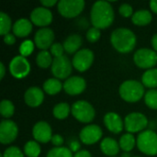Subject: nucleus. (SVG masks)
I'll return each mask as SVG.
<instances>
[{
  "mask_svg": "<svg viewBox=\"0 0 157 157\" xmlns=\"http://www.w3.org/2000/svg\"><path fill=\"white\" fill-rule=\"evenodd\" d=\"M5 75H6V68H5L4 63H0V78L3 79L4 76H5Z\"/></svg>",
  "mask_w": 157,
  "mask_h": 157,
  "instance_id": "46",
  "label": "nucleus"
},
{
  "mask_svg": "<svg viewBox=\"0 0 157 157\" xmlns=\"http://www.w3.org/2000/svg\"><path fill=\"white\" fill-rule=\"evenodd\" d=\"M3 157H24L22 151L17 146H11L5 150L4 154H2Z\"/></svg>",
  "mask_w": 157,
  "mask_h": 157,
  "instance_id": "36",
  "label": "nucleus"
},
{
  "mask_svg": "<svg viewBox=\"0 0 157 157\" xmlns=\"http://www.w3.org/2000/svg\"><path fill=\"white\" fill-rule=\"evenodd\" d=\"M90 18L93 27L104 29L109 28L114 21V10L108 1H97L93 4Z\"/></svg>",
  "mask_w": 157,
  "mask_h": 157,
  "instance_id": "1",
  "label": "nucleus"
},
{
  "mask_svg": "<svg viewBox=\"0 0 157 157\" xmlns=\"http://www.w3.org/2000/svg\"><path fill=\"white\" fill-rule=\"evenodd\" d=\"M70 111H71L70 106L65 102H62L57 104L53 108L52 113L57 120H64L68 117Z\"/></svg>",
  "mask_w": 157,
  "mask_h": 157,
  "instance_id": "28",
  "label": "nucleus"
},
{
  "mask_svg": "<svg viewBox=\"0 0 157 157\" xmlns=\"http://www.w3.org/2000/svg\"><path fill=\"white\" fill-rule=\"evenodd\" d=\"M62 89H63V84L57 78H49L43 84V90L51 96L58 94Z\"/></svg>",
  "mask_w": 157,
  "mask_h": 157,
  "instance_id": "24",
  "label": "nucleus"
},
{
  "mask_svg": "<svg viewBox=\"0 0 157 157\" xmlns=\"http://www.w3.org/2000/svg\"><path fill=\"white\" fill-rule=\"evenodd\" d=\"M110 41L112 46L119 52L129 53L136 46V36L135 34L127 28L116 29L110 36Z\"/></svg>",
  "mask_w": 157,
  "mask_h": 157,
  "instance_id": "2",
  "label": "nucleus"
},
{
  "mask_svg": "<svg viewBox=\"0 0 157 157\" xmlns=\"http://www.w3.org/2000/svg\"><path fill=\"white\" fill-rule=\"evenodd\" d=\"M119 144L121 150H123L125 153H129L134 148L136 144V140L132 133H125L121 137Z\"/></svg>",
  "mask_w": 157,
  "mask_h": 157,
  "instance_id": "26",
  "label": "nucleus"
},
{
  "mask_svg": "<svg viewBox=\"0 0 157 157\" xmlns=\"http://www.w3.org/2000/svg\"><path fill=\"white\" fill-rule=\"evenodd\" d=\"M30 21L39 27H46L52 22V13L49 8L38 6L30 13Z\"/></svg>",
  "mask_w": 157,
  "mask_h": 157,
  "instance_id": "15",
  "label": "nucleus"
},
{
  "mask_svg": "<svg viewBox=\"0 0 157 157\" xmlns=\"http://www.w3.org/2000/svg\"><path fill=\"white\" fill-rule=\"evenodd\" d=\"M40 3L44 7L48 8V7H52V6H55L59 2L57 0H42V1H40Z\"/></svg>",
  "mask_w": 157,
  "mask_h": 157,
  "instance_id": "42",
  "label": "nucleus"
},
{
  "mask_svg": "<svg viewBox=\"0 0 157 157\" xmlns=\"http://www.w3.org/2000/svg\"><path fill=\"white\" fill-rule=\"evenodd\" d=\"M24 155L28 157H38L40 155V146L36 141H29L24 145Z\"/></svg>",
  "mask_w": 157,
  "mask_h": 157,
  "instance_id": "29",
  "label": "nucleus"
},
{
  "mask_svg": "<svg viewBox=\"0 0 157 157\" xmlns=\"http://www.w3.org/2000/svg\"><path fill=\"white\" fill-rule=\"evenodd\" d=\"M120 96L123 100L130 103L139 101L144 97V86L137 80H127L123 82L119 89Z\"/></svg>",
  "mask_w": 157,
  "mask_h": 157,
  "instance_id": "3",
  "label": "nucleus"
},
{
  "mask_svg": "<svg viewBox=\"0 0 157 157\" xmlns=\"http://www.w3.org/2000/svg\"><path fill=\"white\" fill-rule=\"evenodd\" d=\"M144 102L152 109H157V89H150L144 95Z\"/></svg>",
  "mask_w": 157,
  "mask_h": 157,
  "instance_id": "33",
  "label": "nucleus"
},
{
  "mask_svg": "<svg viewBox=\"0 0 157 157\" xmlns=\"http://www.w3.org/2000/svg\"><path fill=\"white\" fill-rule=\"evenodd\" d=\"M150 7L154 13L157 14V0H152L150 2Z\"/></svg>",
  "mask_w": 157,
  "mask_h": 157,
  "instance_id": "44",
  "label": "nucleus"
},
{
  "mask_svg": "<svg viewBox=\"0 0 157 157\" xmlns=\"http://www.w3.org/2000/svg\"><path fill=\"white\" fill-rule=\"evenodd\" d=\"M115 157H117V156H115Z\"/></svg>",
  "mask_w": 157,
  "mask_h": 157,
  "instance_id": "49",
  "label": "nucleus"
},
{
  "mask_svg": "<svg viewBox=\"0 0 157 157\" xmlns=\"http://www.w3.org/2000/svg\"><path fill=\"white\" fill-rule=\"evenodd\" d=\"M94 62V53L89 49H82L78 51L72 60L75 69L79 72H85L90 68Z\"/></svg>",
  "mask_w": 157,
  "mask_h": 157,
  "instance_id": "11",
  "label": "nucleus"
},
{
  "mask_svg": "<svg viewBox=\"0 0 157 157\" xmlns=\"http://www.w3.org/2000/svg\"><path fill=\"white\" fill-rule=\"evenodd\" d=\"M119 12L124 17H130L133 16L132 6L131 5H129V4H122V5H121V6L119 8Z\"/></svg>",
  "mask_w": 157,
  "mask_h": 157,
  "instance_id": "38",
  "label": "nucleus"
},
{
  "mask_svg": "<svg viewBox=\"0 0 157 157\" xmlns=\"http://www.w3.org/2000/svg\"><path fill=\"white\" fill-rule=\"evenodd\" d=\"M143 85L148 88L155 89L157 87V68L147 70L142 76Z\"/></svg>",
  "mask_w": 157,
  "mask_h": 157,
  "instance_id": "25",
  "label": "nucleus"
},
{
  "mask_svg": "<svg viewBox=\"0 0 157 157\" xmlns=\"http://www.w3.org/2000/svg\"><path fill=\"white\" fill-rule=\"evenodd\" d=\"M9 72L15 78H24L30 72V63L26 57L17 55L11 60L9 63Z\"/></svg>",
  "mask_w": 157,
  "mask_h": 157,
  "instance_id": "10",
  "label": "nucleus"
},
{
  "mask_svg": "<svg viewBox=\"0 0 157 157\" xmlns=\"http://www.w3.org/2000/svg\"><path fill=\"white\" fill-rule=\"evenodd\" d=\"M104 124L110 132L115 134L121 133L124 128V122L122 119L115 112H109L105 115Z\"/></svg>",
  "mask_w": 157,
  "mask_h": 157,
  "instance_id": "18",
  "label": "nucleus"
},
{
  "mask_svg": "<svg viewBox=\"0 0 157 157\" xmlns=\"http://www.w3.org/2000/svg\"><path fill=\"white\" fill-rule=\"evenodd\" d=\"M51 142H52V144L54 146H56V147H62V145H63V143H64V140H63V138L61 135H59V134H54V135L52 136Z\"/></svg>",
  "mask_w": 157,
  "mask_h": 157,
  "instance_id": "39",
  "label": "nucleus"
},
{
  "mask_svg": "<svg viewBox=\"0 0 157 157\" xmlns=\"http://www.w3.org/2000/svg\"><path fill=\"white\" fill-rule=\"evenodd\" d=\"M85 7V1L83 0H61L57 4L59 13L67 18L77 17Z\"/></svg>",
  "mask_w": 157,
  "mask_h": 157,
  "instance_id": "6",
  "label": "nucleus"
},
{
  "mask_svg": "<svg viewBox=\"0 0 157 157\" xmlns=\"http://www.w3.org/2000/svg\"><path fill=\"white\" fill-rule=\"evenodd\" d=\"M73 63L65 55L54 58L52 64V73L57 79H68L72 74Z\"/></svg>",
  "mask_w": 157,
  "mask_h": 157,
  "instance_id": "9",
  "label": "nucleus"
},
{
  "mask_svg": "<svg viewBox=\"0 0 157 157\" xmlns=\"http://www.w3.org/2000/svg\"><path fill=\"white\" fill-rule=\"evenodd\" d=\"M69 149L72 151V152H75V153H77V152H79L80 150V144H79V142L78 141H76V140H73V141H71L70 143H69Z\"/></svg>",
  "mask_w": 157,
  "mask_h": 157,
  "instance_id": "41",
  "label": "nucleus"
},
{
  "mask_svg": "<svg viewBox=\"0 0 157 157\" xmlns=\"http://www.w3.org/2000/svg\"><path fill=\"white\" fill-rule=\"evenodd\" d=\"M34 45H35V43H33V41L30 40H24L19 46L20 55L23 57H27V56L30 55L34 51Z\"/></svg>",
  "mask_w": 157,
  "mask_h": 157,
  "instance_id": "34",
  "label": "nucleus"
},
{
  "mask_svg": "<svg viewBox=\"0 0 157 157\" xmlns=\"http://www.w3.org/2000/svg\"><path fill=\"white\" fill-rule=\"evenodd\" d=\"M152 46L154 48V51L157 52V33L155 34L152 38Z\"/></svg>",
  "mask_w": 157,
  "mask_h": 157,
  "instance_id": "45",
  "label": "nucleus"
},
{
  "mask_svg": "<svg viewBox=\"0 0 157 157\" xmlns=\"http://www.w3.org/2000/svg\"><path fill=\"white\" fill-rule=\"evenodd\" d=\"M121 157H131V155L129 153H124V154H122Z\"/></svg>",
  "mask_w": 157,
  "mask_h": 157,
  "instance_id": "47",
  "label": "nucleus"
},
{
  "mask_svg": "<svg viewBox=\"0 0 157 157\" xmlns=\"http://www.w3.org/2000/svg\"><path fill=\"white\" fill-rule=\"evenodd\" d=\"M46 157H74L73 152L67 147H54L51 149Z\"/></svg>",
  "mask_w": 157,
  "mask_h": 157,
  "instance_id": "32",
  "label": "nucleus"
},
{
  "mask_svg": "<svg viewBox=\"0 0 157 157\" xmlns=\"http://www.w3.org/2000/svg\"><path fill=\"white\" fill-rule=\"evenodd\" d=\"M14 112H15V107H14L13 103L10 100L4 99V100L1 101V104H0V113H1V115L4 118L8 119L10 117H12Z\"/></svg>",
  "mask_w": 157,
  "mask_h": 157,
  "instance_id": "31",
  "label": "nucleus"
},
{
  "mask_svg": "<svg viewBox=\"0 0 157 157\" xmlns=\"http://www.w3.org/2000/svg\"><path fill=\"white\" fill-rule=\"evenodd\" d=\"M136 144L144 155L150 156L157 155V134L151 130L142 132L137 137Z\"/></svg>",
  "mask_w": 157,
  "mask_h": 157,
  "instance_id": "4",
  "label": "nucleus"
},
{
  "mask_svg": "<svg viewBox=\"0 0 157 157\" xmlns=\"http://www.w3.org/2000/svg\"><path fill=\"white\" fill-rule=\"evenodd\" d=\"M24 99L25 103L31 107V108H36L41 105V103L44 100V94L43 91L38 87V86H32L29 87L24 95Z\"/></svg>",
  "mask_w": 157,
  "mask_h": 157,
  "instance_id": "19",
  "label": "nucleus"
},
{
  "mask_svg": "<svg viewBox=\"0 0 157 157\" xmlns=\"http://www.w3.org/2000/svg\"><path fill=\"white\" fill-rule=\"evenodd\" d=\"M83 43V39L80 35L78 34H72L70 36H68L65 40L63 41V48L64 51L69 53V54H73V53H76L78 51H80V47Z\"/></svg>",
  "mask_w": 157,
  "mask_h": 157,
  "instance_id": "21",
  "label": "nucleus"
},
{
  "mask_svg": "<svg viewBox=\"0 0 157 157\" xmlns=\"http://www.w3.org/2000/svg\"><path fill=\"white\" fill-rule=\"evenodd\" d=\"M54 40V32L49 28L40 29L34 36L35 45L41 51H47L53 44Z\"/></svg>",
  "mask_w": 157,
  "mask_h": 157,
  "instance_id": "14",
  "label": "nucleus"
},
{
  "mask_svg": "<svg viewBox=\"0 0 157 157\" xmlns=\"http://www.w3.org/2000/svg\"><path fill=\"white\" fill-rule=\"evenodd\" d=\"M52 131L49 123L46 121H39L37 122L32 129V135L33 138L36 140V142L47 144L50 141H52Z\"/></svg>",
  "mask_w": 157,
  "mask_h": 157,
  "instance_id": "17",
  "label": "nucleus"
},
{
  "mask_svg": "<svg viewBox=\"0 0 157 157\" xmlns=\"http://www.w3.org/2000/svg\"><path fill=\"white\" fill-rule=\"evenodd\" d=\"M4 41L7 45H13L16 42V37H15L14 34L8 33V34L4 36Z\"/></svg>",
  "mask_w": 157,
  "mask_h": 157,
  "instance_id": "40",
  "label": "nucleus"
},
{
  "mask_svg": "<svg viewBox=\"0 0 157 157\" xmlns=\"http://www.w3.org/2000/svg\"><path fill=\"white\" fill-rule=\"evenodd\" d=\"M135 64L143 69H152L157 63V53L147 48L139 49L133 55Z\"/></svg>",
  "mask_w": 157,
  "mask_h": 157,
  "instance_id": "7",
  "label": "nucleus"
},
{
  "mask_svg": "<svg viewBox=\"0 0 157 157\" xmlns=\"http://www.w3.org/2000/svg\"><path fill=\"white\" fill-rule=\"evenodd\" d=\"M18 129L17 124L10 120H4L0 124V142L2 144H8L14 142L17 136Z\"/></svg>",
  "mask_w": 157,
  "mask_h": 157,
  "instance_id": "12",
  "label": "nucleus"
},
{
  "mask_svg": "<svg viewBox=\"0 0 157 157\" xmlns=\"http://www.w3.org/2000/svg\"><path fill=\"white\" fill-rule=\"evenodd\" d=\"M74 157H92L91 154L86 150H80L79 152L75 153Z\"/></svg>",
  "mask_w": 157,
  "mask_h": 157,
  "instance_id": "43",
  "label": "nucleus"
},
{
  "mask_svg": "<svg viewBox=\"0 0 157 157\" xmlns=\"http://www.w3.org/2000/svg\"><path fill=\"white\" fill-rule=\"evenodd\" d=\"M71 112L78 121L83 123L91 122L96 116L94 107L86 100H78L75 102L71 108Z\"/></svg>",
  "mask_w": 157,
  "mask_h": 157,
  "instance_id": "5",
  "label": "nucleus"
},
{
  "mask_svg": "<svg viewBox=\"0 0 157 157\" xmlns=\"http://www.w3.org/2000/svg\"><path fill=\"white\" fill-rule=\"evenodd\" d=\"M152 19H153L152 14L150 13V11L145 9L136 11L132 17V23L137 26H146L152 22Z\"/></svg>",
  "mask_w": 157,
  "mask_h": 157,
  "instance_id": "23",
  "label": "nucleus"
},
{
  "mask_svg": "<svg viewBox=\"0 0 157 157\" xmlns=\"http://www.w3.org/2000/svg\"><path fill=\"white\" fill-rule=\"evenodd\" d=\"M120 144L118 142L110 137L103 139L100 143V149L102 153L108 156L115 157L120 151Z\"/></svg>",
  "mask_w": 157,
  "mask_h": 157,
  "instance_id": "22",
  "label": "nucleus"
},
{
  "mask_svg": "<svg viewBox=\"0 0 157 157\" xmlns=\"http://www.w3.org/2000/svg\"><path fill=\"white\" fill-rule=\"evenodd\" d=\"M53 59L52 58V53L48 51H41L37 54L36 63L40 68H48L52 64Z\"/></svg>",
  "mask_w": 157,
  "mask_h": 157,
  "instance_id": "27",
  "label": "nucleus"
},
{
  "mask_svg": "<svg viewBox=\"0 0 157 157\" xmlns=\"http://www.w3.org/2000/svg\"><path fill=\"white\" fill-rule=\"evenodd\" d=\"M148 125L147 118L144 114L140 112H132L126 116L124 121V127L128 133H134L144 131Z\"/></svg>",
  "mask_w": 157,
  "mask_h": 157,
  "instance_id": "8",
  "label": "nucleus"
},
{
  "mask_svg": "<svg viewBox=\"0 0 157 157\" xmlns=\"http://www.w3.org/2000/svg\"><path fill=\"white\" fill-rule=\"evenodd\" d=\"M101 36V32L99 29H97L95 27L90 28L87 31H86V39L88 41L90 42H96L99 40Z\"/></svg>",
  "mask_w": 157,
  "mask_h": 157,
  "instance_id": "35",
  "label": "nucleus"
},
{
  "mask_svg": "<svg viewBox=\"0 0 157 157\" xmlns=\"http://www.w3.org/2000/svg\"><path fill=\"white\" fill-rule=\"evenodd\" d=\"M12 30L16 37H27L32 31V23L27 18H19L13 25Z\"/></svg>",
  "mask_w": 157,
  "mask_h": 157,
  "instance_id": "20",
  "label": "nucleus"
},
{
  "mask_svg": "<svg viewBox=\"0 0 157 157\" xmlns=\"http://www.w3.org/2000/svg\"><path fill=\"white\" fill-rule=\"evenodd\" d=\"M63 52H64L63 45L59 43V42L53 43L52 45V47L50 48V52L52 53V56H54V58H58V57L63 56Z\"/></svg>",
  "mask_w": 157,
  "mask_h": 157,
  "instance_id": "37",
  "label": "nucleus"
},
{
  "mask_svg": "<svg viewBox=\"0 0 157 157\" xmlns=\"http://www.w3.org/2000/svg\"><path fill=\"white\" fill-rule=\"evenodd\" d=\"M102 130L99 126L96 124L87 125L84 127L79 134L81 142L86 145H91L98 143L102 138Z\"/></svg>",
  "mask_w": 157,
  "mask_h": 157,
  "instance_id": "13",
  "label": "nucleus"
},
{
  "mask_svg": "<svg viewBox=\"0 0 157 157\" xmlns=\"http://www.w3.org/2000/svg\"><path fill=\"white\" fill-rule=\"evenodd\" d=\"M11 28L13 27L9 16L4 12H0V34L2 36L8 34Z\"/></svg>",
  "mask_w": 157,
  "mask_h": 157,
  "instance_id": "30",
  "label": "nucleus"
},
{
  "mask_svg": "<svg viewBox=\"0 0 157 157\" xmlns=\"http://www.w3.org/2000/svg\"><path fill=\"white\" fill-rule=\"evenodd\" d=\"M86 87V80L81 76H72L63 83V90L70 96H76L85 91Z\"/></svg>",
  "mask_w": 157,
  "mask_h": 157,
  "instance_id": "16",
  "label": "nucleus"
},
{
  "mask_svg": "<svg viewBox=\"0 0 157 157\" xmlns=\"http://www.w3.org/2000/svg\"><path fill=\"white\" fill-rule=\"evenodd\" d=\"M135 157H138V156H135Z\"/></svg>",
  "mask_w": 157,
  "mask_h": 157,
  "instance_id": "48",
  "label": "nucleus"
}]
</instances>
